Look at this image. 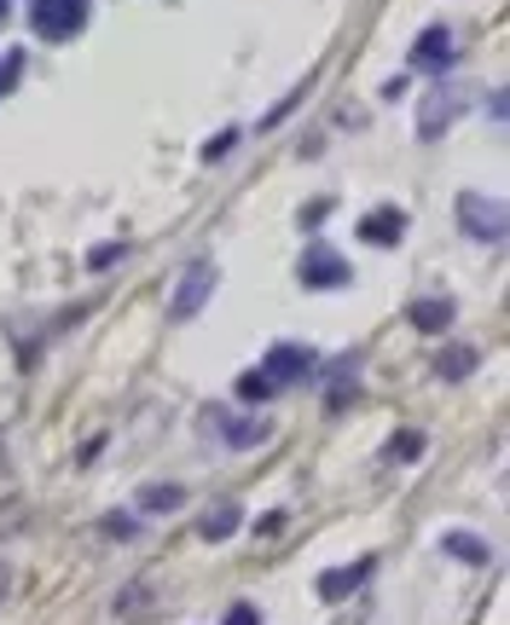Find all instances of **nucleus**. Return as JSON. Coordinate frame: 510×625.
<instances>
[{
	"label": "nucleus",
	"mask_w": 510,
	"mask_h": 625,
	"mask_svg": "<svg viewBox=\"0 0 510 625\" xmlns=\"http://www.w3.org/2000/svg\"><path fill=\"white\" fill-rule=\"evenodd\" d=\"M412 325H418V330H447V325H452V301H441V296L412 301Z\"/></svg>",
	"instance_id": "obj_11"
},
{
	"label": "nucleus",
	"mask_w": 510,
	"mask_h": 625,
	"mask_svg": "<svg viewBox=\"0 0 510 625\" xmlns=\"http://www.w3.org/2000/svg\"><path fill=\"white\" fill-rule=\"evenodd\" d=\"M436 371H441V377H470V371H476V348H447Z\"/></svg>",
	"instance_id": "obj_14"
},
{
	"label": "nucleus",
	"mask_w": 510,
	"mask_h": 625,
	"mask_svg": "<svg viewBox=\"0 0 510 625\" xmlns=\"http://www.w3.org/2000/svg\"><path fill=\"white\" fill-rule=\"evenodd\" d=\"M412 64L418 70H447L452 64V35L447 30H424L418 47H412Z\"/></svg>",
	"instance_id": "obj_9"
},
{
	"label": "nucleus",
	"mask_w": 510,
	"mask_h": 625,
	"mask_svg": "<svg viewBox=\"0 0 510 625\" xmlns=\"http://www.w3.org/2000/svg\"><path fill=\"white\" fill-rule=\"evenodd\" d=\"M458 226H465L470 238H488V244H499L504 232H510V208H504L499 197L465 192V197H458Z\"/></svg>",
	"instance_id": "obj_1"
},
{
	"label": "nucleus",
	"mask_w": 510,
	"mask_h": 625,
	"mask_svg": "<svg viewBox=\"0 0 510 625\" xmlns=\"http://www.w3.org/2000/svg\"><path fill=\"white\" fill-rule=\"evenodd\" d=\"M181 504H186L181 486H145L140 492V510H151V515H169V510H181Z\"/></svg>",
	"instance_id": "obj_12"
},
{
	"label": "nucleus",
	"mask_w": 510,
	"mask_h": 625,
	"mask_svg": "<svg viewBox=\"0 0 510 625\" xmlns=\"http://www.w3.org/2000/svg\"><path fill=\"white\" fill-rule=\"evenodd\" d=\"M210 429L226 440V447H255V440H267V423H249V417H226V411H210Z\"/></svg>",
	"instance_id": "obj_7"
},
{
	"label": "nucleus",
	"mask_w": 510,
	"mask_h": 625,
	"mask_svg": "<svg viewBox=\"0 0 510 625\" xmlns=\"http://www.w3.org/2000/svg\"><path fill=\"white\" fill-rule=\"evenodd\" d=\"M418 452H424V434H395V440H389V458H395V463H412Z\"/></svg>",
	"instance_id": "obj_16"
},
{
	"label": "nucleus",
	"mask_w": 510,
	"mask_h": 625,
	"mask_svg": "<svg viewBox=\"0 0 510 625\" xmlns=\"http://www.w3.org/2000/svg\"><path fill=\"white\" fill-rule=\"evenodd\" d=\"M366 573H371V556L348 562V567H330V573H319V596H325V603H343V596L366 580Z\"/></svg>",
	"instance_id": "obj_8"
},
{
	"label": "nucleus",
	"mask_w": 510,
	"mask_h": 625,
	"mask_svg": "<svg viewBox=\"0 0 510 625\" xmlns=\"http://www.w3.org/2000/svg\"><path fill=\"white\" fill-rule=\"evenodd\" d=\"M0 18H7V0H0Z\"/></svg>",
	"instance_id": "obj_19"
},
{
	"label": "nucleus",
	"mask_w": 510,
	"mask_h": 625,
	"mask_svg": "<svg viewBox=\"0 0 510 625\" xmlns=\"http://www.w3.org/2000/svg\"><path fill=\"white\" fill-rule=\"evenodd\" d=\"M308 371H314V354L302 348V342H285V348H273V354H267V371H262V377H267L273 388H285V382L308 377Z\"/></svg>",
	"instance_id": "obj_5"
},
{
	"label": "nucleus",
	"mask_w": 510,
	"mask_h": 625,
	"mask_svg": "<svg viewBox=\"0 0 510 625\" xmlns=\"http://www.w3.org/2000/svg\"><path fill=\"white\" fill-rule=\"evenodd\" d=\"M88 23V0H35V30L47 41H70Z\"/></svg>",
	"instance_id": "obj_3"
},
{
	"label": "nucleus",
	"mask_w": 510,
	"mask_h": 625,
	"mask_svg": "<svg viewBox=\"0 0 510 625\" xmlns=\"http://www.w3.org/2000/svg\"><path fill=\"white\" fill-rule=\"evenodd\" d=\"M215 296V260H192V267L181 273V284H174V301H169V312H174V319H197V312H203V301H210Z\"/></svg>",
	"instance_id": "obj_2"
},
{
	"label": "nucleus",
	"mask_w": 510,
	"mask_h": 625,
	"mask_svg": "<svg viewBox=\"0 0 510 625\" xmlns=\"http://www.w3.org/2000/svg\"><path fill=\"white\" fill-rule=\"evenodd\" d=\"M452 111H458V93L441 82L436 93L424 99V111H418V134L424 140H436V134H447V122H452Z\"/></svg>",
	"instance_id": "obj_6"
},
{
	"label": "nucleus",
	"mask_w": 510,
	"mask_h": 625,
	"mask_svg": "<svg viewBox=\"0 0 510 625\" xmlns=\"http://www.w3.org/2000/svg\"><path fill=\"white\" fill-rule=\"evenodd\" d=\"M302 284H308V290H343V284H348V260L337 249H308V255H302Z\"/></svg>",
	"instance_id": "obj_4"
},
{
	"label": "nucleus",
	"mask_w": 510,
	"mask_h": 625,
	"mask_svg": "<svg viewBox=\"0 0 510 625\" xmlns=\"http://www.w3.org/2000/svg\"><path fill=\"white\" fill-rule=\"evenodd\" d=\"M447 551L452 556H470V562H488V544H481L476 533H447Z\"/></svg>",
	"instance_id": "obj_15"
},
{
	"label": "nucleus",
	"mask_w": 510,
	"mask_h": 625,
	"mask_svg": "<svg viewBox=\"0 0 510 625\" xmlns=\"http://www.w3.org/2000/svg\"><path fill=\"white\" fill-rule=\"evenodd\" d=\"M360 238L366 244H400V208H377V215H366Z\"/></svg>",
	"instance_id": "obj_10"
},
{
	"label": "nucleus",
	"mask_w": 510,
	"mask_h": 625,
	"mask_svg": "<svg viewBox=\"0 0 510 625\" xmlns=\"http://www.w3.org/2000/svg\"><path fill=\"white\" fill-rule=\"evenodd\" d=\"M226 625H255V608H249V603H238L233 614H226Z\"/></svg>",
	"instance_id": "obj_18"
},
{
	"label": "nucleus",
	"mask_w": 510,
	"mask_h": 625,
	"mask_svg": "<svg viewBox=\"0 0 510 625\" xmlns=\"http://www.w3.org/2000/svg\"><path fill=\"white\" fill-rule=\"evenodd\" d=\"M233 527H238V504H221V510L203 515V539H226Z\"/></svg>",
	"instance_id": "obj_13"
},
{
	"label": "nucleus",
	"mask_w": 510,
	"mask_h": 625,
	"mask_svg": "<svg viewBox=\"0 0 510 625\" xmlns=\"http://www.w3.org/2000/svg\"><path fill=\"white\" fill-rule=\"evenodd\" d=\"M238 395H244V400H267V395H273V382H267V377H244V382H238Z\"/></svg>",
	"instance_id": "obj_17"
}]
</instances>
